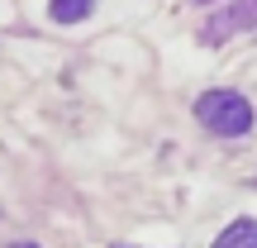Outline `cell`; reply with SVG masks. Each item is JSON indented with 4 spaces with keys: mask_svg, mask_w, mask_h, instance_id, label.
<instances>
[{
    "mask_svg": "<svg viewBox=\"0 0 257 248\" xmlns=\"http://www.w3.org/2000/svg\"><path fill=\"white\" fill-rule=\"evenodd\" d=\"M95 5H100V0H53V5H48V15H53L57 24H81Z\"/></svg>",
    "mask_w": 257,
    "mask_h": 248,
    "instance_id": "3",
    "label": "cell"
},
{
    "mask_svg": "<svg viewBox=\"0 0 257 248\" xmlns=\"http://www.w3.org/2000/svg\"><path fill=\"white\" fill-rule=\"evenodd\" d=\"M214 248H257V220H233L214 239Z\"/></svg>",
    "mask_w": 257,
    "mask_h": 248,
    "instance_id": "2",
    "label": "cell"
},
{
    "mask_svg": "<svg viewBox=\"0 0 257 248\" xmlns=\"http://www.w3.org/2000/svg\"><path fill=\"white\" fill-rule=\"evenodd\" d=\"M195 5H210V0H195Z\"/></svg>",
    "mask_w": 257,
    "mask_h": 248,
    "instance_id": "5",
    "label": "cell"
},
{
    "mask_svg": "<svg viewBox=\"0 0 257 248\" xmlns=\"http://www.w3.org/2000/svg\"><path fill=\"white\" fill-rule=\"evenodd\" d=\"M10 248H38V243H10Z\"/></svg>",
    "mask_w": 257,
    "mask_h": 248,
    "instance_id": "4",
    "label": "cell"
},
{
    "mask_svg": "<svg viewBox=\"0 0 257 248\" xmlns=\"http://www.w3.org/2000/svg\"><path fill=\"white\" fill-rule=\"evenodd\" d=\"M195 120L210 129V134H219V138H238V134L252 129V105L238 91H205L195 101Z\"/></svg>",
    "mask_w": 257,
    "mask_h": 248,
    "instance_id": "1",
    "label": "cell"
}]
</instances>
